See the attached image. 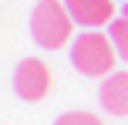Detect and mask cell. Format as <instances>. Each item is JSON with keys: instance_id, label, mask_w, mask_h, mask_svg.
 <instances>
[{"instance_id": "cell-7", "label": "cell", "mask_w": 128, "mask_h": 125, "mask_svg": "<svg viewBox=\"0 0 128 125\" xmlns=\"http://www.w3.org/2000/svg\"><path fill=\"white\" fill-rule=\"evenodd\" d=\"M54 125H104L98 115H91V112H64Z\"/></svg>"}, {"instance_id": "cell-8", "label": "cell", "mask_w": 128, "mask_h": 125, "mask_svg": "<svg viewBox=\"0 0 128 125\" xmlns=\"http://www.w3.org/2000/svg\"><path fill=\"white\" fill-rule=\"evenodd\" d=\"M125 17H128V0H125Z\"/></svg>"}, {"instance_id": "cell-2", "label": "cell", "mask_w": 128, "mask_h": 125, "mask_svg": "<svg viewBox=\"0 0 128 125\" xmlns=\"http://www.w3.org/2000/svg\"><path fill=\"white\" fill-rule=\"evenodd\" d=\"M30 34L47 51H61L64 44H71L74 17L68 14L64 0H37V7L30 14Z\"/></svg>"}, {"instance_id": "cell-3", "label": "cell", "mask_w": 128, "mask_h": 125, "mask_svg": "<svg viewBox=\"0 0 128 125\" xmlns=\"http://www.w3.org/2000/svg\"><path fill=\"white\" fill-rule=\"evenodd\" d=\"M51 85H54L51 68H47L40 58H24L17 68H14V91H17V98H24V101H40L47 91H51Z\"/></svg>"}, {"instance_id": "cell-5", "label": "cell", "mask_w": 128, "mask_h": 125, "mask_svg": "<svg viewBox=\"0 0 128 125\" xmlns=\"http://www.w3.org/2000/svg\"><path fill=\"white\" fill-rule=\"evenodd\" d=\"M98 101L111 115H128V71H111L98 88Z\"/></svg>"}, {"instance_id": "cell-6", "label": "cell", "mask_w": 128, "mask_h": 125, "mask_svg": "<svg viewBox=\"0 0 128 125\" xmlns=\"http://www.w3.org/2000/svg\"><path fill=\"white\" fill-rule=\"evenodd\" d=\"M108 37H111V44H115V51H118V58L128 61V17L122 14V17H115L108 24Z\"/></svg>"}, {"instance_id": "cell-1", "label": "cell", "mask_w": 128, "mask_h": 125, "mask_svg": "<svg viewBox=\"0 0 128 125\" xmlns=\"http://www.w3.org/2000/svg\"><path fill=\"white\" fill-rule=\"evenodd\" d=\"M115 61H118V51L111 37L101 31H84L71 41V64L88 78H108L115 71Z\"/></svg>"}, {"instance_id": "cell-4", "label": "cell", "mask_w": 128, "mask_h": 125, "mask_svg": "<svg viewBox=\"0 0 128 125\" xmlns=\"http://www.w3.org/2000/svg\"><path fill=\"white\" fill-rule=\"evenodd\" d=\"M68 14L78 27H108L115 20V4L111 0H64Z\"/></svg>"}]
</instances>
